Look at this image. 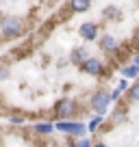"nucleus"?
<instances>
[{"instance_id": "f8f14e48", "label": "nucleus", "mask_w": 139, "mask_h": 147, "mask_svg": "<svg viewBox=\"0 0 139 147\" xmlns=\"http://www.w3.org/2000/svg\"><path fill=\"white\" fill-rule=\"evenodd\" d=\"M102 121H104V117H100V115H96V117H93V119H91V121H89V125H87V130H89V132H96V130H98V128H100V125H102Z\"/></svg>"}, {"instance_id": "aec40b11", "label": "nucleus", "mask_w": 139, "mask_h": 147, "mask_svg": "<svg viewBox=\"0 0 139 147\" xmlns=\"http://www.w3.org/2000/svg\"><path fill=\"white\" fill-rule=\"evenodd\" d=\"M91 147H109V145H104V143H96V145H91Z\"/></svg>"}, {"instance_id": "0eeeda50", "label": "nucleus", "mask_w": 139, "mask_h": 147, "mask_svg": "<svg viewBox=\"0 0 139 147\" xmlns=\"http://www.w3.org/2000/svg\"><path fill=\"white\" fill-rule=\"evenodd\" d=\"M117 48H120V43H117V39L113 35H102L100 37V50L102 52L113 54V52H117Z\"/></svg>"}, {"instance_id": "6ab92c4d", "label": "nucleus", "mask_w": 139, "mask_h": 147, "mask_svg": "<svg viewBox=\"0 0 139 147\" xmlns=\"http://www.w3.org/2000/svg\"><path fill=\"white\" fill-rule=\"evenodd\" d=\"M133 65H135V67H139V54H137V56H135V61H133Z\"/></svg>"}, {"instance_id": "f03ea898", "label": "nucleus", "mask_w": 139, "mask_h": 147, "mask_svg": "<svg viewBox=\"0 0 139 147\" xmlns=\"http://www.w3.org/2000/svg\"><path fill=\"white\" fill-rule=\"evenodd\" d=\"M91 108L96 110V115H104V110L109 108V104H111V93L109 91H104V89H98L96 93L91 95Z\"/></svg>"}, {"instance_id": "f257e3e1", "label": "nucleus", "mask_w": 139, "mask_h": 147, "mask_svg": "<svg viewBox=\"0 0 139 147\" xmlns=\"http://www.w3.org/2000/svg\"><path fill=\"white\" fill-rule=\"evenodd\" d=\"M55 115L57 119H70L76 115V102L72 97H61L55 104Z\"/></svg>"}, {"instance_id": "39448f33", "label": "nucleus", "mask_w": 139, "mask_h": 147, "mask_svg": "<svg viewBox=\"0 0 139 147\" xmlns=\"http://www.w3.org/2000/svg\"><path fill=\"white\" fill-rule=\"evenodd\" d=\"M80 71L87 74V76H102V74H104V65H102V61L89 56V59L80 65Z\"/></svg>"}, {"instance_id": "ddd939ff", "label": "nucleus", "mask_w": 139, "mask_h": 147, "mask_svg": "<svg viewBox=\"0 0 139 147\" xmlns=\"http://www.w3.org/2000/svg\"><path fill=\"white\" fill-rule=\"evenodd\" d=\"M122 74H124V78H135V76H139V67H135V65H128V67L122 69Z\"/></svg>"}, {"instance_id": "6e6552de", "label": "nucleus", "mask_w": 139, "mask_h": 147, "mask_svg": "<svg viewBox=\"0 0 139 147\" xmlns=\"http://www.w3.org/2000/svg\"><path fill=\"white\" fill-rule=\"evenodd\" d=\"M89 56H87V48H74V50L70 52V63L72 65H83L85 61H87Z\"/></svg>"}, {"instance_id": "1a4fd4ad", "label": "nucleus", "mask_w": 139, "mask_h": 147, "mask_svg": "<svg viewBox=\"0 0 139 147\" xmlns=\"http://www.w3.org/2000/svg\"><path fill=\"white\" fill-rule=\"evenodd\" d=\"M126 97H128L130 102H139V80H135V82L128 87V91H126Z\"/></svg>"}, {"instance_id": "9b49d317", "label": "nucleus", "mask_w": 139, "mask_h": 147, "mask_svg": "<svg viewBox=\"0 0 139 147\" xmlns=\"http://www.w3.org/2000/svg\"><path fill=\"white\" fill-rule=\"evenodd\" d=\"M115 123H122V121L126 119V108L124 106H120V108H115V113H113V117H111Z\"/></svg>"}, {"instance_id": "423d86ee", "label": "nucleus", "mask_w": 139, "mask_h": 147, "mask_svg": "<svg viewBox=\"0 0 139 147\" xmlns=\"http://www.w3.org/2000/svg\"><path fill=\"white\" fill-rule=\"evenodd\" d=\"M98 32H100V28H98L96 22H85V24H80V26H78V35L83 37L85 41H96Z\"/></svg>"}, {"instance_id": "a211bd4d", "label": "nucleus", "mask_w": 139, "mask_h": 147, "mask_svg": "<svg viewBox=\"0 0 139 147\" xmlns=\"http://www.w3.org/2000/svg\"><path fill=\"white\" fill-rule=\"evenodd\" d=\"M120 95H122V93H120V91H117V89H115V91L111 93V102H113V100H117V97H120Z\"/></svg>"}, {"instance_id": "7ed1b4c3", "label": "nucleus", "mask_w": 139, "mask_h": 147, "mask_svg": "<svg viewBox=\"0 0 139 147\" xmlns=\"http://www.w3.org/2000/svg\"><path fill=\"white\" fill-rule=\"evenodd\" d=\"M0 32H2V37H9V39L22 35V22L18 18H13V15H7L0 22Z\"/></svg>"}, {"instance_id": "f3484780", "label": "nucleus", "mask_w": 139, "mask_h": 147, "mask_svg": "<svg viewBox=\"0 0 139 147\" xmlns=\"http://www.w3.org/2000/svg\"><path fill=\"white\" fill-rule=\"evenodd\" d=\"M117 91H128V82H126V80H120V84H117Z\"/></svg>"}, {"instance_id": "20e7f679", "label": "nucleus", "mask_w": 139, "mask_h": 147, "mask_svg": "<svg viewBox=\"0 0 139 147\" xmlns=\"http://www.w3.org/2000/svg\"><path fill=\"white\" fill-rule=\"evenodd\" d=\"M55 130H59V132H63V134L83 136V134L87 132V125H83L80 121H59V123H55Z\"/></svg>"}, {"instance_id": "4468645a", "label": "nucleus", "mask_w": 139, "mask_h": 147, "mask_svg": "<svg viewBox=\"0 0 139 147\" xmlns=\"http://www.w3.org/2000/svg\"><path fill=\"white\" fill-rule=\"evenodd\" d=\"M52 130H55L52 123H37L35 125V132H39V134H50Z\"/></svg>"}, {"instance_id": "9d476101", "label": "nucleus", "mask_w": 139, "mask_h": 147, "mask_svg": "<svg viewBox=\"0 0 139 147\" xmlns=\"http://www.w3.org/2000/svg\"><path fill=\"white\" fill-rule=\"evenodd\" d=\"M70 7H72L74 11H87L89 7H91V2H87V0H72Z\"/></svg>"}, {"instance_id": "dca6fc26", "label": "nucleus", "mask_w": 139, "mask_h": 147, "mask_svg": "<svg viewBox=\"0 0 139 147\" xmlns=\"http://www.w3.org/2000/svg\"><path fill=\"white\" fill-rule=\"evenodd\" d=\"M24 121H26V119H24V117H22V115H15V117H11V123H15V125H20V123H24Z\"/></svg>"}, {"instance_id": "2eb2a0df", "label": "nucleus", "mask_w": 139, "mask_h": 147, "mask_svg": "<svg viewBox=\"0 0 139 147\" xmlns=\"http://www.w3.org/2000/svg\"><path fill=\"white\" fill-rule=\"evenodd\" d=\"M74 147H91V143H89L87 138H80V141L74 143Z\"/></svg>"}]
</instances>
